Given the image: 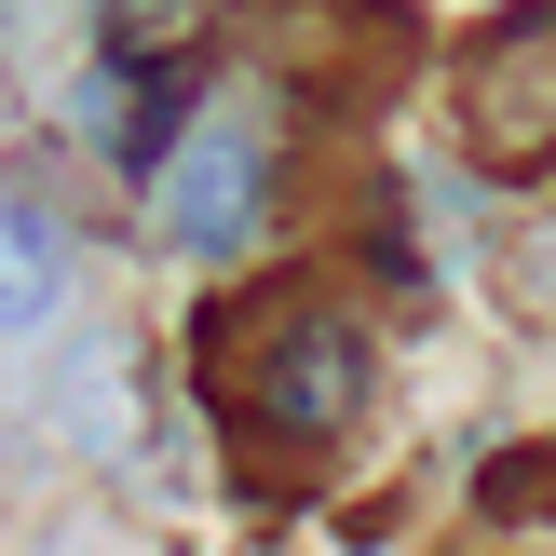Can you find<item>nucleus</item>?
I'll list each match as a JSON object with an SVG mask.
<instances>
[{"mask_svg": "<svg viewBox=\"0 0 556 556\" xmlns=\"http://www.w3.org/2000/svg\"><path fill=\"white\" fill-rule=\"evenodd\" d=\"M150 217H163L177 258H231V244L271 217V109L258 96H217L204 123L177 136V163L150 177Z\"/></svg>", "mask_w": 556, "mask_h": 556, "instance_id": "nucleus-2", "label": "nucleus"}, {"mask_svg": "<svg viewBox=\"0 0 556 556\" xmlns=\"http://www.w3.org/2000/svg\"><path fill=\"white\" fill-rule=\"evenodd\" d=\"M448 109H462V150H476L489 177H543L556 163V0H516L503 27L462 41Z\"/></svg>", "mask_w": 556, "mask_h": 556, "instance_id": "nucleus-1", "label": "nucleus"}, {"mask_svg": "<svg viewBox=\"0 0 556 556\" xmlns=\"http://www.w3.org/2000/svg\"><path fill=\"white\" fill-rule=\"evenodd\" d=\"M190 27H204V0H96V54L109 68H177Z\"/></svg>", "mask_w": 556, "mask_h": 556, "instance_id": "nucleus-6", "label": "nucleus"}, {"mask_svg": "<svg viewBox=\"0 0 556 556\" xmlns=\"http://www.w3.org/2000/svg\"><path fill=\"white\" fill-rule=\"evenodd\" d=\"M503 313L516 326H556V217H530V231L503 244Z\"/></svg>", "mask_w": 556, "mask_h": 556, "instance_id": "nucleus-7", "label": "nucleus"}, {"mask_svg": "<svg viewBox=\"0 0 556 556\" xmlns=\"http://www.w3.org/2000/svg\"><path fill=\"white\" fill-rule=\"evenodd\" d=\"M353 407H367V326L286 313L258 340V367H244V421L271 448H326V434H353Z\"/></svg>", "mask_w": 556, "mask_h": 556, "instance_id": "nucleus-3", "label": "nucleus"}, {"mask_svg": "<svg viewBox=\"0 0 556 556\" xmlns=\"http://www.w3.org/2000/svg\"><path fill=\"white\" fill-rule=\"evenodd\" d=\"M54 421H68L96 462H123V448H136V353H123V340H81V367L54 380Z\"/></svg>", "mask_w": 556, "mask_h": 556, "instance_id": "nucleus-5", "label": "nucleus"}, {"mask_svg": "<svg viewBox=\"0 0 556 556\" xmlns=\"http://www.w3.org/2000/svg\"><path fill=\"white\" fill-rule=\"evenodd\" d=\"M68 286H81V231L27 190H0V340H41L68 313Z\"/></svg>", "mask_w": 556, "mask_h": 556, "instance_id": "nucleus-4", "label": "nucleus"}]
</instances>
